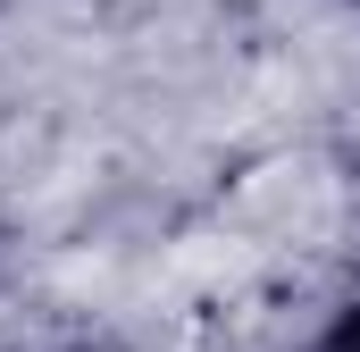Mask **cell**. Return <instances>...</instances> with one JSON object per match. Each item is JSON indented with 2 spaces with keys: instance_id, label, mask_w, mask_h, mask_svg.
Masks as SVG:
<instances>
[{
  "instance_id": "6da1fadb",
  "label": "cell",
  "mask_w": 360,
  "mask_h": 352,
  "mask_svg": "<svg viewBox=\"0 0 360 352\" xmlns=\"http://www.w3.org/2000/svg\"><path fill=\"white\" fill-rule=\"evenodd\" d=\"M319 352H360V310H344V319L319 336Z\"/></svg>"
}]
</instances>
